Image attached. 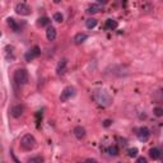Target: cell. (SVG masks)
<instances>
[{
  "mask_svg": "<svg viewBox=\"0 0 163 163\" xmlns=\"http://www.w3.org/2000/svg\"><path fill=\"white\" fill-rule=\"evenodd\" d=\"M85 26H87V28H88V29L94 28V27L97 26V19H94V18L87 19V20H85Z\"/></svg>",
  "mask_w": 163,
  "mask_h": 163,
  "instance_id": "ffe728a7",
  "label": "cell"
},
{
  "mask_svg": "<svg viewBox=\"0 0 163 163\" xmlns=\"http://www.w3.org/2000/svg\"><path fill=\"white\" fill-rule=\"evenodd\" d=\"M87 163H96V161L94 159H88V161H87Z\"/></svg>",
  "mask_w": 163,
  "mask_h": 163,
  "instance_id": "83f0119b",
  "label": "cell"
},
{
  "mask_svg": "<svg viewBox=\"0 0 163 163\" xmlns=\"http://www.w3.org/2000/svg\"><path fill=\"white\" fill-rule=\"evenodd\" d=\"M54 20L57 22V23H61V22L64 20L63 14L61 13H55V14H54Z\"/></svg>",
  "mask_w": 163,
  "mask_h": 163,
  "instance_id": "603a6c76",
  "label": "cell"
},
{
  "mask_svg": "<svg viewBox=\"0 0 163 163\" xmlns=\"http://www.w3.org/2000/svg\"><path fill=\"white\" fill-rule=\"evenodd\" d=\"M35 146H36V139L33 135L26 134L24 137L20 139V148L23 150H26V152L32 150V149H35Z\"/></svg>",
  "mask_w": 163,
  "mask_h": 163,
  "instance_id": "7a4b0ae2",
  "label": "cell"
},
{
  "mask_svg": "<svg viewBox=\"0 0 163 163\" xmlns=\"http://www.w3.org/2000/svg\"><path fill=\"white\" fill-rule=\"evenodd\" d=\"M15 13L19 15H29L31 14V8L26 3H19L15 5Z\"/></svg>",
  "mask_w": 163,
  "mask_h": 163,
  "instance_id": "5b68a950",
  "label": "cell"
},
{
  "mask_svg": "<svg viewBox=\"0 0 163 163\" xmlns=\"http://www.w3.org/2000/svg\"><path fill=\"white\" fill-rule=\"evenodd\" d=\"M23 111H24L23 106L22 105H15V106L12 107V110H10V115H12L13 117H15V118H18V117H20L22 115H23Z\"/></svg>",
  "mask_w": 163,
  "mask_h": 163,
  "instance_id": "ba28073f",
  "label": "cell"
},
{
  "mask_svg": "<svg viewBox=\"0 0 163 163\" xmlns=\"http://www.w3.org/2000/svg\"><path fill=\"white\" fill-rule=\"evenodd\" d=\"M75 88L74 87H72V85H69V87H66V88H64V91L61 92V94H60V101L61 102H66V101H69L70 98H73V97L75 96Z\"/></svg>",
  "mask_w": 163,
  "mask_h": 163,
  "instance_id": "277c9868",
  "label": "cell"
},
{
  "mask_svg": "<svg viewBox=\"0 0 163 163\" xmlns=\"http://www.w3.org/2000/svg\"><path fill=\"white\" fill-rule=\"evenodd\" d=\"M107 152H108V154L110 155H117L118 154V148L116 145H111L110 148L107 149Z\"/></svg>",
  "mask_w": 163,
  "mask_h": 163,
  "instance_id": "44dd1931",
  "label": "cell"
},
{
  "mask_svg": "<svg viewBox=\"0 0 163 163\" xmlns=\"http://www.w3.org/2000/svg\"><path fill=\"white\" fill-rule=\"evenodd\" d=\"M40 54H41V50H40V47L38 46H35L32 50H29L28 52L24 55V57H26V61H32L33 59H36V57H38L40 56Z\"/></svg>",
  "mask_w": 163,
  "mask_h": 163,
  "instance_id": "52a82bcc",
  "label": "cell"
},
{
  "mask_svg": "<svg viewBox=\"0 0 163 163\" xmlns=\"http://www.w3.org/2000/svg\"><path fill=\"white\" fill-rule=\"evenodd\" d=\"M5 57H7V60L10 61V60H14V48L12 46H7L5 47Z\"/></svg>",
  "mask_w": 163,
  "mask_h": 163,
  "instance_id": "4fadbf2b",
  "label": "cell"
},
{
  "mask_svg": "<svg viewBox=\"0 0 163 163\" xmlns=\"http://www.w3.org/2000/svg\"><path fill=\"white\" fill-rule=\"evenodd\" d=\"M117 26H118V23H117L115 19H107L106 20V24H105V28L108 29V31H113V29L117 28Z\"/></svg>",
  "mask_w": 163,
  "mask_h": 163,
  "instance_id": "7c38bea8",
  "label": "cell"
},
{
  "mask_svg": "<svg viewBox=\"0 0 163 163\" xmlns=\"http://www.w3.org/2000/svg\"><path fill=\"white\" fill-rule=\"evenodd\" d=\"M128 154H129V157H131V158H135V157L138 155V149L137 148H130L128 150Z\"/></svg>",
  "mask_w": 163,
  "mask_h": 163,
  "instance_id": "7402d4cb",
  "label": "cell"
},
{
  "mask_svg": "<svg viewBox=\"0 0 163 163\" xmlns=\"http://www.w3.org/2000/svg\"><path fill=\"white\" fill-rule=\"evenodd\" d=\"M153 112H154V115H155L157 117L163 116V108H162V107H155Z\"/></svg>",
  "mask_w": 163,
  "mask_h": 163,
  "instance_id": "cb8c5ba5",
  "label": "cell"
},
{
  "mask_svg": "<svg viewBox=\"0 0 163 163\" xmlns=\"http://www.w3.org/2000/svg\"><path fill=\"white\" fill-rule=\"evenodd\" d=\"M50 23H51V20L47 17H41V18L37 19V26L38 27H45V26H48Z\"/></svg>",
  "mask_w": 163,
  "mask_h": 163,
  "instance_id": "ac0fdd59",
  "label": "cell"
},
{
  "mask_svg": "<svg viewBox=\"0 0 163 163\" xmlns=\"http://www.w3.org/2000/svg\"><path fill=\"white\" fill-rule=\"evenodd\" d=\"M28 72L26 69H17L14 73V82L18 85H24L28 83Z\"/></svg>",
  "mask_w": 163,
  "mask_h": 163,
  "instance_id": "3957f363",
  "label": "cell"
},
{
  "mask_svg": "<svg viewBox=\"0 0 163 163\" xmlns=\"http://www.w3.org/2000/svg\"><path fill=\"white\" fill-rule=\"evenodd\" d=\"M137 163H146V158H144V157H139V158L137 159Z\"/></svg>",
  "mask_w": 163,
  "mask_h": 163,
  "instance_id": "d4e9b609",
  "label": "cell"
},
{
  "mask_svg": "<svg viewBox=\"0 0 163 163\" xmlns=\"http://www.w3.org/2000/svg\"><path fill=\"white\" fill-rule=\"evenodd\" d=\"M46 37H47L48 41H54V40L56 38V29H55V27H52V26H48L47 27V29H46Z\"/></svg>",
  "mask_w": 163,
  "mask_h": 163,
  "instance_id": "30bf717a",
  "label": "cell"
},
{
  "mask_svg": "<svg viewBox=\"0 0 163 163\" xmlns=\"http://www.w3.org/2000/svg\"><path fill=\"white\" fill-rule=\"evenodd\" d=\"M73 133H74L77 139H83L85 137V129L82 128V126H75L74 130H73Z\"/></svg>",
  "mask_w": 163,
  "mask_h": 163,
  "instance_id": "8fae6325",
  "label": "cell"
},
{
  "mask_svg": "<svg viewBox=\"0 0 163 163\" xmlns=\"http://www.w3.org/2000/svg\"><path fill=\"white\" fill-rule=\"evenodd\" d=\"M100 10H101V4H93V5H91V7H88L87 13L88 14H94V13H98Z\"/></svg>",
  "mask_w": 163,
  "mask_h": 163,
  "instance_id": "2e32d148",
  "label": "cell"
},
{
  "mask_svg": "<svg viewBox=\"0 0 163 163\" xmlns=\"http://www.w3.org/2000/svg\"><path fill=\"white\" fill-rule=\"evenodd\" d=\"M40 118H42V113L41 112H37V125L40 124Z\"/></svg>",
  "mask_w": 163,
  "mask_h": 163,
  "instance_id": "4316f807",
  "label": "cell"
},
{
  "mask_svg": "<svg viewBox=\"0 0 163 163\" xmlns=\"http://www.w3.org/2000/svg\"><path fill=\"white\" fill-rule=\"evenodd\" d=\"M149 155L152 157V159H159L161 158V149L159 148H152L149 150Z\"/></svg>",
  "mask_w": 163,
  "mask_h": 163,
  "instance_id": "9a60e30c",
  "label": "cell"
},
{
  "mask_svg": "<svg viewBox=\"0 0 163 163\" xmlns=\"http://www.w3.org/2000/svg\"><path fill=\"white\" fill-rule=\"evenodd\" d=\"M94 100L98 102V105L105 106V107L110 106V105H111V102H112V98H111V96L108 94V92H107V91H103V89L96 92Z\"/></svg>",
  "mask_w": 163,
  "mask_h": 163,
  "instance_id": "6da1fadb",
  "label": "cell"
},
{
  "mask_svg": "<svg viewBox=\"0 0 163 163\" xmlns=\"http://www.w3.org/2000/svg\"><path fill=\"white\" fill-rule=\"evenodd\" d=\"M0 35H2V33H0Z\"/></svg>",
  "mask_w": 163,
  "mask_h": 163,
  "instance_id": "f1b7e54d",
  "label": "cell"
},
{
  "mask_svg": "<svg viewBox=\"0 0 163 163\" xmlns=\"http://www.w3.org/2000/svg\"><path fill=\"white\" fill-rule=\"evenodd\" d=\"M45 159H43V157L41 155H36V157H31V158L27 159V163H43Z\"/></svg>",
  "mask_w": 163,
  "mask_h": 163,
  "instance_id": "d6986e66",
  "label": "cell"
},
{
  "mask_svg": "<svg viewBox=\"0 0 163 163\" xmlns=\"http://www.w3.org/2000/svg\"><path fill=\"white\" fill-rule=\"evenodd\" d=\"M137 135H138V139L140 140V142L144 143V142H146V140L150 138V130H149L148 128L143 126V128H140V129L138 130Z\"/></svg>",
  "mask_w": 163,
  "mask_h": 163,
  "instance_id": "8992f818",
  "label": "cell"
},
{
  "mask_svg": "<svg viewBox=\"0 0 163 163\" xmlns=\"http://www.w3.org/2000/svg\"><path fill=\"white\" fill-rule=\"evenodd\" d=\"M111 124H112L111 120H105V121H103V126H105V128H108Z\"/></svg>",
  "mask_w": 163,
  "mask_h": 163,
  "instance_id": "484cf974",
  "label": "cell"
},
{
  "mask_svg": "<svg viewBox=\"0 0 163 163\" xmlns=\"http://www.w3.org/2000/svg\"><path fill=\"white\" fill-rule=\"evenodd\" d=\"M87 38H88V36L85 33H77L74 36V42L77 43V45H80V43H83Z\"/></svg>",
  "mask_w": 163,
  "mask_h": 163,
  "instance_id": "5bb4252c",
  "label": "cell"
},
{
  "mask_svg": "<svg viewBox=\"0 0 163 163\" xmlns=\"http://www.w3.org/2000/svg\"><path fill=\"white\" fill-rule=\"evenodd\" d=\"M8 24H9V27L12 28L14 32H19V24L15 22V19H13V18H8Z\"/></svg>",
  "mask_w": 163,
  "mask_h": 163,
  "instance_id": "e0dca14e",
  "label": "cell"
},
{
  "mask_svg": "<svg viewBox=\"0 0 163 163\" xmlns=\"http://www.w3.org/2000/svg\"><path fill=\"white\" fill-rule=\"evenodd\" d=\"M66 65H68V60H66V59H63V60L59 63L57 69H56L57 75H63V74H65V72H66Z\"/></svg>",
  "mask_w": 163,
  "mask_h": 163,
  "instance_id": "9c48e42d",
  "label": "cell"
}]
</instances>
